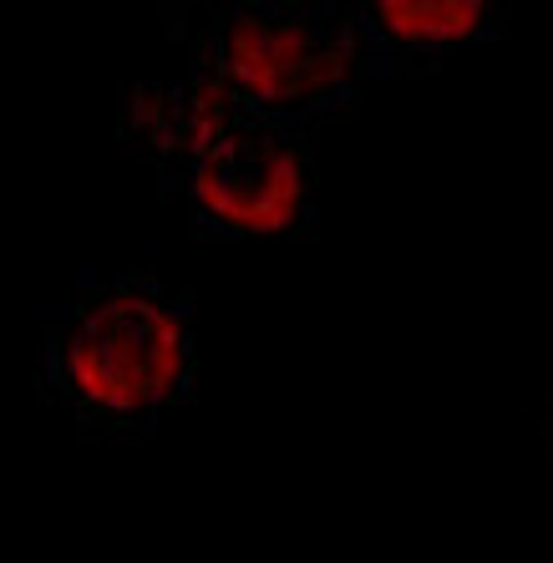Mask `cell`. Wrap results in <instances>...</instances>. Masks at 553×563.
Listing matches in <instances>:
<instances>
[{
    "mask_svg": "<svg viewBox=\"0 0 553 563\" xmlns=\"http://www.w3.org/2000/svg\"><path fill=\"white\" fill-rule=\"evenodd\" d=\"M122 147L178 194L193 239H300L316 223V132L264 122L178 81L122 92Z\"/></svg>",
    "mask_w": 553,
    "mask_h": 563,
    "instance_id": "1",
    "label": "cell"
},
{
    "mask_svg": "<svg viewBox=\"0 0 553 563\" xmlns=\"http://www.w3.org/2000/svg\"><path fill=\"white\" fill-rule=\"evenodd\" d=\"M198 376V300L158 269L77 279L41 310V386L92 442H143L188 407Z\"/></svg>",
    "mask_w": 553,
    "mask_h": 563,
    "instance_id": "2",
    "label": "cell"
},
{
    "mask_svg": "<svg viewBox=\"0 0 553 563\" xmlns=\"http://www.w3.org/2000/svg\"><path fill=\"white\" fill-rule=\"evenodd\" d=\"M184 81L264 122L316 128L356 112L361 71L351 5L330 0H234L184 11Z\"/></svg>",
    "mask_w": 553,
    "mask_h": 563,
    "instance_id": "3",
    "label": "cell"
},
{
    "mask_svg": "<svg viewBox=\"0 0 553 563\" xmlns=\"http://www.w3.org/2000/svg\"><path fill=\"white\" fill-rule=\"evenodd\" d=\"M351 31L366 81L436 71L447 56L513 36V11L498 0H370L351 5Z\"/></svg>",
    "mask_w": 553,
    "mask_h": 563,
    "instance_id": "4",
    "label": "cell"
},
{
    "mask_svg": "<svg viewBox=\"0 0 553 563\" xmlns=\"http://www.w3.org/2000/svg\"><path fill=\"white\" fill-rule=\"evenodd\" d=\"M543 446H549V457H553V401H549V417H543Z\"/></svg>",
    "mask_w": 553,
    "mask_h": 563,
    "instance_id": "5",
    "label": "cell"
}]
</instances>
